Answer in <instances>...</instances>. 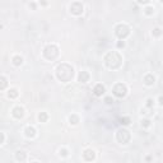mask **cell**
Listing matches in <instances>:
<instances>
[{
	"mask_svg": "<svg viewBox=\"0 0 163 163\" xmlns=\"http://www.w3.org/2000/svg\"><path fill=\"white\" fill-rule=\"evenodd\" d=\"M56 76L59 80L64 82V83H68V82H70L74 76V69L73 66H70L69 64L66 63H63L60 64L56 69Z\"/></svg>",
	"mask_w": 163,
	"mask_h": 163,
	"instance_id": "6da1fadb",
	"label": "cell"
},
{
	"mask_svg": "<svg viewBox=\"0 0 163 163\" xmlns=\"http://www.w3.org/2000/svg\"><path fill=\"white\" fill-rule=\"evenodd\" d=\"M103 61H105V65L108 68V69H118L122 64V56L117 52V51H110L105 55L103 57Z\"/></svg>",
	"mask_w": 163,
	"mask_h": 163,
	"instance_id": "7a4b0ae2",
	"label": "cell"
},
{
	"mask_svg": "<svg viewBox=\"0 0 163 163\" xmlns=\"http://www.w3.org/2000/svg\"><path fill=\"white\" fill-rule=\"evenodd\" d=\"M44 56L47 60H55L59 56V47L56 45H47L44 49Z\"/></svg>",
	"mask_w": 163,
	"mask_h": 163,
	"instance_id": "3957f363",
	"label": "cell"
},
{
	"mask_svg": "<svg viewBox=\"0 0 163 163\" xmlns=\"http://www.w3.org/2000/svg\"><path fill=\"white\" fill-rule=\"evenodd\" d=\"M115 34L117 36V38L120 39H125L129 34H130V28L126 24H117L115 28Z\"/></svg>",
	"mask_w": 163,
	"mask_h": 163,
	"instance_id": "277c9868",
	"label": "cell"
},
{
	"mask_svg": "<svg viewBox=\"0 0 163 163\" xmlns=\"http://www.w3.org/2000/svg\"><path fill=\"white\" fill-rule=\"evenodd\" d=\"M112 93L113 96H116L117 98H124L128 94V87L124 83H117L113 86L112 88Z\"/></svg>",
	"mask_w": 163,
	"mask_h": 163,
	"instance_id": "5b68a950",
	"label": "cell"
},
{
	"mask_svg": "<svg viewBox=\"0 0 163 163\" xmlns=\"http://www.w3.org/2000/svg\"><path fill=\"white\" fill-rule=\"evenodd\" d=\"M116 139H117L118 143H121V144H128L131 139V135L126 129H120L116 133Z\"/></svg>",
	"mask_w": 163,
	"mask_h": 163,
	"instance_id": "8992f818",
	"label": "cell"
},
{
	"mask_svg": "<svg viewBox=\"0 0 163 163\" xmlns=\"http://www.w3.org/2000/svg\"><path fill=\"white\" fill-rule=\"evenodd\" d=\"M69 10L73 15H82L84 12V7L80 2H74L70 7H69Z\"/></svg>",
	"mask_w": 163,
	"mask_h": 163,
	"instance_id": "52a82bcc",
	"label": "cell"
},
{
	"mask_svg": "<svg viewBox=\"0 0 163 163\" xmlns=\"http://www.w3.org/2000/svg\"><path fill=\"white\" fill-rule=\"evenodd\" d=\"M12 115H13V117H15V118H22V117L24 116V108L20 107V106H17V107H14V108L12 110Z\"/></svg>",
	"mask_w": 163,
	"mask_h": 163,
	"instance_id": "ba28073f",
	"label": "cell"
},
{
	"mask_svg": "<svg viewBox=\"0 0 163 163\" xmlns=\"http://www.w3.org/2000/svg\"><path fill=\"white\" fill-rule=\"evenodd\" d=\"M105 92H106V88H105V86L103 84H96L94 86V88H93V93H94V96H97V97H101L102 94H105Z\"/></svg>",
	"mask_w": 163,
	"mask_h": 163,
	"instance_id": "9c48e42d",
	"label": "cell"
},
{
	"mask_svg": "<svg viewBox=\"0 0 163 163\" xmlns=\"http://www.w3.org/2000/svg\"><path fill=\"white\" fill-rule=\"evenodd\" d=\"M83 158H84L86 160H88V162L94 160V158H96V153H94V150H93V149H86L84 153H83Z\"/></svg>",
	"mask_w": 163,
	"mask_h": 163,
	"instance_id": "30bf717a",
	"label": "cell"
},
{
	"mask_svg": "<svg viewBox=\"0 0 163 163\" xmlns=\"http://www.w3.org/2000/svg\"><path fill=\"white\" fill-rule=\"evenodd\" d=\"M78 80H79V83H88L89 82V74L87 71H80L79 75H78Z\"/></svg>",
	"mask_w": 163,
	"mask_h": 163,
	"instance_id": "8fae6325",
	"label": "cell"
},
{
	"mask_svg": "<svg viewBox=\"0 0 163 163\" xmlns=\"http://www.w3.org/2000/svg\"><path fill=\"white\" fill-rule=\"evenodd\" d=\"M154 82H155V78H154L153 74H147V75L144 76V83H145V86H153Z\"/></svg>",
	"mask_w": 163,
	"mask_h": 163,
	"instance_id": "7c38bea8",
	"label": "cell"
},
{
	"mask_svg": "<svg viewBox=\"0 0 163 163\" xmlns=\"http://www.w3.org/2000/svg\"><path fill=\"white\" fill-rule=\"evenodd\" d=\"M24 134L27 138H33L36 135V129L33 126H27L26 130H24Z\"/></svg>",
	"mask_w": 163,
	"mask_h": 163,
	"instance_id": "4fadbf2b",
	"label": "cell"
},
{
	"mask_svg": "<svg viewBox=\"0 0 163 163\" xmlns=\"http://www.w3.org/2000/svg\"><path fill=\"white\" fill-rule=\"evenodd\" d=\"M15 159H17L18 162H24V160H26V153H24L23 150H18V152L15 153Z\"/></svg>",
	"mask_w": 163,
	"mask_h": 163,
	"instance_id": "5bb4252c",
	"label": "cell"
},
{
	"mask_svg": "<svg viewBox=\"0 0 163 163\" xmlns=\"http://www.w3.org/2000/svg\"><path fill=\"white\" fill-rule=\"evenodd\" d=\"M12 61H13V64L15 65V66H20L23 64V57H20V56H14L13 59H12Z\"/></svg>",
	"mask_w": 163,
	"mask_h": 163,
	"instance_id": "9a60e30c",
	"label": "cell"
},
{
	"mask_svg": "<svg viewBox=\"0 0 163 163\" xmlns=\"http://www.w3.org/2000/svg\"><path fill=\"white\" fill-rule=\"evenodd\" d=\"M38 120H39V122H46V121L49 120V115H47V112H39V115H38Z\"/></svg>",
	"mask_w": 163,
	"mask_h": 163,
	"instance_id": "2e32d148",
	"label": "cell"
},
{
	"mask_svg": "<svg viewBox=\"0 0 163 163\" xmlns=\"http://www.w3.org/2000/svg\"><path fill=\"white\" fill-rule=\"evenodd\" d=\"M8 97H9V98H17V97H18V91H17L15 88L9 89V92H8Z\"/></svg>",
	"mask_w": 163,
	"mask_h": 163,
	"instance_id": "e0dca14e",
	"label": "cell"
},
{
	"mask_svg": "<svg viewBox=\"0 0 163 163\" xmlns=\"http://www.w3.org/2000/svg\"><path fill=\"white\" fill-rule=\"evenodd\" d=\"M69 122L71 125H76L78 122H79V117L76 116V115H71L70 117H69Z\"/></svg>",
	"mask_w": 163,
	"mask_h": 163,
	"instance_id": "ac0fdd59",
	"label": "cell"
},
{
	"mask_svg": "<svg viewBox=\"0 0 163 163\" xmlns=\"http://www.w3.org/2000/svg\"><path fill=\"white\" fill-rule=\"evenodd\" d=\"M0 80H2V84H0V89L4 91L5 87H7V84H8V80H7L5 76H2V78H0Z\"/></svg>",
	"mask_w": 163,
	"mask_h": 163,
	"instance_id": "d6986e66",
	"label": "cell"
},
{
	"mask_svg": "<svg viewBox=\"0 0 163 163\" xmlns=\"http://www.w3.org/2000/svg\"><path fill=\"white\" fill-rule=\"evenodd\" d=\"M120 124L121 125H129L130 124V117H122V118H120Z\"/></svg>",
	"mask_w": 163,
	"mask_h": 163,
	"instance_id": "ffe728a7",
	"label": "cell"
},
{
	"mask_svg": "<svg viewBox=\"0 0 163 163\" xmlns=\"http://www.w3.org/2000/svg\"><path fill=\"white\" fill-rule=\"evenodd\" d=\"M144 13H145L147 15H152V14L154 13V8H153V7H147V8L144 9Z\"/></svg>",
	"mask_w": 163,
	"mask_h": 163,
	"instance_id": "44dd1931",
	"label": "cell"
},
{
	"mask_svg": "<svg viewBox=\"0 0 163 163\" xmlns=\"http://www.w3.org/2000/svg\"><path fill=\"white\" fill-rule=\"evenodd\" d=\"M162 34V29L160 28H158V27H155L154 29H153V36H155V37H159Z\"/></svg>",
	"mask_w": 163,
	"mask_h": 163,
	"instance_id": "7402d4cb",
	"label": "cell"
},
{
	"mask_svg": "<svg viewBox=\"0 0 163 163\" xmlns=\"http://www.w3.org/2000/svg\"><path fill=\"white\" fill-rule=\"evenodd\" d=\"M141 126H144V128H148V126H150V121H149L148 118L141 120Z\"/></svg>",
	"mask_w": 163,
	"mask_h": 163,
	"instance_id": "603a6c76",
	"label": "cell"
},
{
	"mask_svg": "<svg viewBox=\"0 0 163 163\" xmlns=\"http://www.w3.org/2000/svg\"><path fill=\"white\" fill-rule=\"evenodd\" d=\"M153 106H154V101H153L152 98L147 99V107H148V108H152Z\"/></svg>",
	"mask_w": 163,
	"mask_h": 163,
	"instance_id": "cb8c5ba5",
	"label": "cell"
},
{
	"mask_svg": "<svg viewBox=\"0 0 163 163\" xmlns=\"http://www.w3.org/2000/svg\"><path fill=\"white\" fill-rule=\"evenodd\" d=\"M68 154H69L68 149H65V148H63V149H60V155H63V157H66Z\"/></svg>",
	"mask_w": 163,
	"mask_h": 163,
	"instance_id": "d4e9b609",
	"label": "cell"
},
{
	"mask_svg": "<svg viewBox=\"0 0 163 163\" xmlns=\"http://www.w3.org/2000/svg\"><path fill=\"white\" fill-rule=\"evenodd\" d=\"M105 102H106L107 105H112V103H113V99H112V97H106V98H105Z\"/></svg>",
	"mask_w": 163,
	"mask_h": 163,
	"instance_id": "484cf974",
	"label": "cell"
},
{
	"mask_svg": "<svg viewBox=\"0 0 163 163\" xmlns=\"http://www.w3.org/2000/svg\"><path fill=\"white\" fill-rule=\"evenodd\" d=\"M124 46H125V42H124V41H118V42H117V47H118V49L124 47Z\"/></svg>",
	"mask_w": 163,
	"mask_h": 163,
	"instance_id": "4316f807",
	"label": "cell"
},
{
	"mask_svg": "<svg viewBox=\"0 0 163 163\" xmlns=\"http://www.w3.org/2000/svg\"><path fill=\"white\" fill-rule=\"evenodd\" d=\"M149 2H150V0H138V3H139V4H144V5L148 4Z\"/></svg>",
	"mask_w": 163,
	"mask_h": 163,
	"instance_id": "83f0119b",
	"label": "cell"
},
{
	"mask_svg": "<svg viewBox=\"0 0 163 163\" xmlns=\"http://www.w3.org/2000/svg\"><path fill=\"white\" fill-rule=\"evenodd\" d=\"M158 102H159V105H160V106H163V96H160V97L158 98Z\"/></svg>",
	"mask_w": 163,
	"mask_h": 163,
	"instance_id": "f1b7e54d",
	"label": "cell"
},
{
	"mask_svg": "<svg viewBox=\"0 0 163 163\" xmlns=\"http://www.w3.org/2000/svg\"><path fill=\"white\" fill-rule=\"evenodd\" d=\"M4 139H5V138H4V134L2 133V135H0V143H2V144L4 143Z\"/></svg>",
	"mask_w": 163,
	"mask_h": 163,
	"instance_id": "f546056e",
	"label": "cell"
},
{
	"mask_svg": "<svg viewBox=\"0 0 163 163\" xmlns=\"http://www.w3.org/2000/svg\"><path fill=\"white\" fill-rule=\"evenodd\" d=\"M42 4H44V5H46V4H47V2H46V0H42Z\"/></svg>",
	"mask_w": 163,
	"mask_h": 163,
	"instance_id": "4dcf8cb0",
	"label": "cell"
},
{
	"mask_svg": "<svg viewBox=\"0 0 163 163\" xmlns=\"http://www.w3.org/2000/svg\"><path fill=\"white\" fill-rule=\"evenodd\" d=\"M159 2H160V3H163V0H159Z\"/></svg>",
	"mask_w": 163,
	"mask_h": 163,
	"instance_id": "1f68e13d",
	"label": "cell"
}]
</instances>
